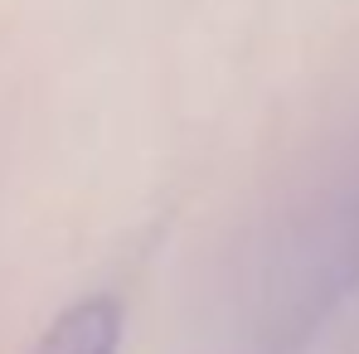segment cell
Here are the masks:
<instances>
[{"instance_id":"6da1fadb","label":"cell","mask_w":359,"mask_h":354,"mask_svg":"<svg viewBox=\"0 0 359 354\" xmlns=\"http://www.w3.org/2000/svg\"><path fill=\"white\" fill-rule=\"evenodd\" d=\"M121 301L107 292L78 296L73 306H63L54 325L39 335V345L29 354H117L121 350Z\"/></svg>"}]
</instances>
